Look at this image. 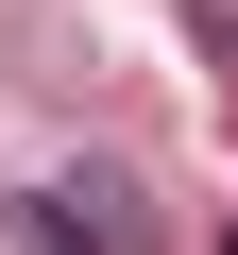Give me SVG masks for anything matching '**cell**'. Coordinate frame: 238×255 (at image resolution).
Masks as SVG:
<instances>
[{"mask_svg": "<svg viewBox=\"0 0 238 255\" xmlns=\"http://www.w3.org/2000/svg\"><path fill=\"white\" fill-rule=\"evenodd\" d=\"M0 238H17V255H153V221H136L119 170H51V187H17Z\"/></svg>", "mask_w": 238, "mask_h": 255, "instance_id": "6da1fadb", "label": "cell"}, {"mask_svg": "<svg viewBox=\"0 0 238 255\" xmlns=\"http://www.w3.org/2000/svg\"><path fill=\"white\" fill-rule=\"evenodd\" d=\"M187 34H204V51H238V0H187Z\"/></svg>", "mask_w": 238, "mask_h": 255, "instance_id": "7a4b0ae2", "label": "cell"}, {"mask_svg": "<svg viewBox=\"0 0 238 255\" xmlns=\"http://www.w3.org/2000/svg\"><path fill=\"white\" fill-rule=\"evenodd\" d=\"M221 255H238V221H221Z\"/></svg>", "mask_w": 238, "mask_h": 255, "instance_id": "3957f363", "label": "cell"}]
</instances>
